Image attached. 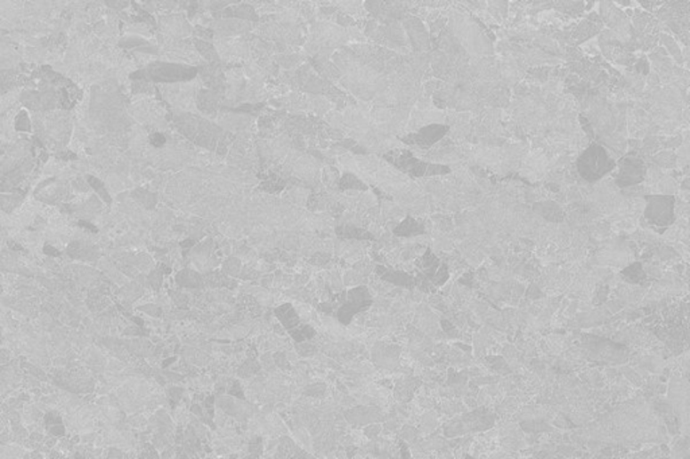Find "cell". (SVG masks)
Here are the masks:
<instances>
[{"instance_id": "obj_5", "label": "cell", "mask_w": 690, "mask_h": 459, "mask_svg": "<svg viewBox=\"0 0 690 459\" xmlns=\"http://www.w3.org/2000/svg\"><path fill=\"white\" fill-rule=\"evenodd\" d=\"M159 93L165 103L175 114H191L201 117L197 106L200 92L206 88L203 76L197 75L193 80L177 81V83H157Z\"/></svg>"}, {"instance_id": "obj_18", "label": "cell", "mask_w": 690, "mask_h": 459, "mask_svg": "<svg viewBox=\"0 0 690 459\" xmlns=\"http://www.w3.org/2000/svg\"><path fill=\"white\" fill-rule=\"evenodd\" d=\"M123 36H138V38L146 39L154 44L156 42V34L151 31V28L143 23H131V25H126L123 28Z\"/></svg>"}, {"instance_id": "obj_6", "label": "cell", "mask_w": 690, "mask_h": 459, "mask_svg": "<svg viewBox=\"0 0 690 459\" xmlns=\"http://www.w3.org/2000/svg\"><path fill=\"white\" fill-rule=\"evenodd\" d=\"M127 111L135 125H142L146 130L150 128L154 133H166L172 130L166 119V107L153 94H135L131 99Z\"/></svg>"}, {"instance_id": "obj_10", "label": "cell", "mask_w": 690, "mask_h": 459, "mask_svg": "<svg viewBox=\"0 0 690 459\" xmlns=\"http://www.w3.org/2000/svg\"><path fill=\"white\" fill-rule=\"evenodd\" d=\"M212 44L225 64H244L254 56V36H223L212 34Z\"/></svg>"}, {"instance_id": "obj_12", "label": "cell", "mask_w": 690, "mask_h": 459, "mask_svg": "<svg viewBox=\"0 0 690 459\" xmlns=\"http://www.w3.org/2000/svg\"><path fill=\"white\" fill-rule=\"evenodd\" d=\"M669 401L681 423V431L689 434V382L682 377H674L669 385Z\"/></svg>"}, {"instance_id": "obj_3", "label": "cell", "mask_w": 690, "mask_h": 459, "mask_svg": "<svg viewBox=\"0 0 690 459\" xmlns=\"http://www.w3.org/2000/svg\"><path fill=\"white\" fill-rule=\"evenodd\" d=\"M333 130L343 133L345 138L353 139L359 146L366 149L369 154L383 156L393 149H410L395 136L387 135L380 131L369 117L367 104L356 103L343 109H335L322 117Z\"/></svg>"}, {"instance_id": "obj_8", "label": "cell", "mask_w": 690, "mask_h": 459, "mask_svg": "<svg viewBox=\"0 0 690 459\" xmlns=\"http://www.w3.org/2000/svg\"><path fill=\"white\" fill-rule=\"evenodd\" d=\"M277 101L288 114L314 115L321 119L325 115L337 109L336 103L328 97L304 91H288V93L277 99Z\"/></svg>"}, {"instance_id": "obj_1", "label": "cell", "mask_w": 690, "mask_h": 459, "mask_svg": "<svg viewBox=\"0 0 690 459\" xmlns=\"http://www.w3.org/2000/svg\"><path fill=\"white\" fill-rule=\"evenodd\" d=\"M322 156L332 161L333 166L340 174L350 173L366 185L388 194L406 213L421 217L432 211L429 198L422 190L418 181L411 180L408 174L388 164L382 157L375 154H353L341 147L324 149Z\"/></svg>"}, {"instance_id": "obj_9", "label": "cell", "mask_w": 690, "mask_h": 459, "mask_svg": "<svg viewBox=\"0 0 690 459\" xmlns=\"http://www.w3.org/2000/svg\"><path fill=\"white\" fill-rule=\"evenodd\" d=\"M154 46L157 49V61L191 65V67L208 65V61L201 56L200 52L191 42L164 38L156 33Z\"/></svg>"}, {"instance_id": "obj_17", "label": "cell", "mask_w": 690, "mask_h": 459, "mask_svg": "<svg viewBox=\"0 0 690 459\" xmlns=\"http://www.w3.org/2000/svg\"><path fill=\"white\" fill-rule=\"evenodd\" d=\"M319 6L336 7L356 20H367L369 15L364 2H320Z\"/></svg>"}, {"instance_id": "obj_13", "label": "cell", "mask_w": 690, "mask_h": 459, "mask_svg": "<svg viewBox=\"0 0 690 459\" xmlns=\"http://www.w3.org/2000/svg\"><path fill=\"white\" fill-rule=\"evenodd\" d=\"M200 117H206L209 122L220 125L224 130L235 133H256V117L248 114H236V112H215V114H204Z\"/></svg>"}, {"instance_id": "obj_4", "label": "cell", "mask_w": 690, "mask_h": 459, "mask_svg": "<svg viewBox=\"0 0 690 459\" xmlns=\"http://www.w3.org/2000/svg\"><path fill=\"white\" fill-rule=\"evenodd\" d=\"M361 44L374 46L375 42L356 26H341L336 20L319 15V18L308 25V33L300 53L305 59H332L333 54L340 52L343 47Z\"/></svg>"}, {"instance_id": "obj_14", "label": "cell", "mask_w": 690, "mask_h": 459, "mask_svg": "<svg viewBox=\"0 0 690 459\" xmlns=\"http://www.w3.org/2000/svg\"><path fill=\"white\" fill-rule=\"evenodd\" d=\"M548 166H549V159L545 154H540V151L527 152L519 166L521 167L519 173L530 180H540L547 173Z\"/></svg>"}, {"instance_id": "obj_2", "label": "cell", "mask_w": 690, "mask_h": 459, "mask_svg": "<svg viewBox=\"0 0 690 459\" xmlns=\"http://www.w3.org/2000/svg\"><path fill=\"white\" fill-rule=\"evenodd\" d=\"M261 156L286 177L297 178L312 188H329L332 169L316 157L294 146L286 133L256 141Z\"/></svg>"}, {"instance_id": "obj_15", "label": "cell", "mask_w": 690, "mask_h": 459, "mask_svg": "<svg viewBox=\"0 0 690 459\" xmlns=\"http://www.w3.org/2000/svg\"><path fill=\"white\" fill-rule=\"evenodd\" d=\"M671 198L669 197H650L649 205L646 208V216L657 224H668L671 219Z\"/></svg>"}, {"instance_id": "obj_11", "label": "cell", "mask_w": 690, "mask_h": 459, "mask_svg": "<svg viewBox=\"0 0 690 459\" xmlns=\"http://www.w3.org/2000/svg\"><path fill=\"white\" fill-rule=\"evenodd\" d=\"M157 25H158V30L157 34L164 36V38L178 39V41H186V39L191 38L196 36V30L193 26L189 22L185 14H180V12H159L156 14Z\"/></svg>"}, {"instance_id": "obj_7", "label": "cell", "mask_w": 690, "mask_h": 459, "mask_svg": "<svg viewBox=\"0 0 690 459\" xmlns=\"http://www.w3.org/2000/svg\"><path fill=\"white\" fill-rule=\"evenodd\" d=\"M452 31L461 46L472 60H482L492 54L490 41L485 38L483 31L475 25L474 20L463 12H453L451 17Z\"/></svg>"}, {"instance_id": "obj_16", "label": "cell", "mask_w": 690, "mask_h": 459, "mask_svg": "<svg viewBox=\"0 0 690 459\" xmlns=\"http://www.w3.org/2000/svg\"><path fill=\"white\" fill-rule=\"evenodd\" d=\"M597 261L600 264H610V266H624L629 264V262L634 261L632 254L626 248L621 246H608V248L603 249L597 254Z\"/></svg>"}]
</instances>
